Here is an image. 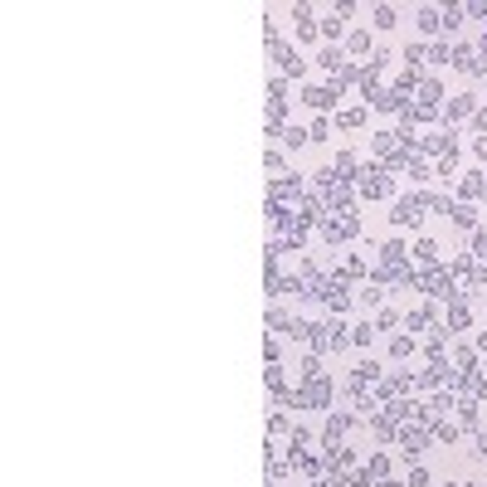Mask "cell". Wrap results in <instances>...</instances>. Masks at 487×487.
<instances>
[{"label":"cell","instance_id":"1","mask_svg":"<svg viewBox=\"0 0 487 487\" xmlns=\"http://www.w3.org/2000/svg\"><path fill=\"white\" fill-rule=\"evenodd\" d=\"M424 214H429L424 195H400V200L390 205V225H395V229H419Z\"/></svg>","mask_w":487,"mask_h":487},{"label":"cell","instance_id":"2","mask_svg":"<svg viewBox=\"0 0 487 487\" xmlns=\"http://www.w3.org/2000/svg\"><path fill=\"white\" fill-rule=\"evenodd\" d=\"M356 195H361V200H385V195H390V176H385L381 161L361 166V176H356Z\"/></svg>","mask_w":487,"mask_h":487},{"label":"cell","instance_id":"3","mask_svg":"<svg viewBox=\"0 0 487 487\" xmlns=\"http://www.w3.org/2000/svg\"><path fill=\"white\" fill-rule=\"evenodd\" d=\"M395 444H400V458H405V463H419V453L434 444V439H429V429H424V424H414V429L405 424L400 434H395Z\"/></svg>","mask_w":487,"mask_h":487},{"label":"cell","instance_id":"4","mask_svg":"<svg viewBox=\"0 0 487 487\" xmlns=\"http://www.w3.org/2000/svg\"><path fill=\"white\" fill-rule=\"evenodd\" d=\"M317 229H321V239H327V244H341V239H351V234L361 229V220H356V209H346V214H337V220L327 214Z\"/></svg>","mask_w":487,"mask_h":487},{"label":"cell","instance_id":"5","mask_svg":"<svg viewBox=\"0 0 487 487\" xmlns=\"http://www.w3.org/2000/svg\"><path fill=\"white\" fill-rule=\"evenodd\" d=\"M337 98H341V93H337L332 83H312V88L302 93V102L312 107V113H317V117H327V113H332V107H337Z\"/></svg>","mask_w":487,"mask_h":487},{"label":"cell","instance_id":"6","mask_svg":"<svg viewBox=\"0 0 487 487\" xmlns=\"http://www.w3.org/2000/svg\"><path fill=\"white\" fill-rule=\"evenodd\" d=\"M302 400H307V409H332V381H327V375L302 381Z\"/></svg>","mask_w":487,"mask_h":487},{"label":"cell","instance_id":"7","mask_svg":"<svg viewBox=\"0 0 487 487\" xmlns=\"http://www.w3.org/2000/svg\"><path fill=\"white\" fill-rule=\"evenodd\" d=\"M356 424V414H346V409H337V414H327V429H321V449H337L341 444V434Z\"/></svg>","mask_w":487,"mask_h":487},{"label":"cell","instance_id":"8","mask_svg":"<svg viewBox=\"0 0 487 487\" xmlns=\"http://www.w3.org/2000/svg\"><path fill=\"white\" fill-rule=\"evenodd\" d=\"M273 59H278V73H283V78H302V69H307L302 54H297L293 44H273Z\"/></svg>","mask_w":487,"mask_h":487},{"label":"cell","instance_id":"9","mask_svg":"<svg viewBox=\"0 0 487 487\" xmlns=\"http://www.w3.org/2000/svg\"><path fill=\"white\" fill-rule=\"evenodd\" d=\"M268 195H273L278 205H288V200H302V176H273Z\"/></svg>","mask_w":487,"mask_h":487},{"label":"cell","instance_id":"10","mask_svg":"<svg viewBox=\"0 0 487 487\" xmlns=\"http://www.w3.org/2000/svg\"><path fill=\"white\" fill-rule=\"evenodd\" d=\"M473 113H477V98L473 93H463V98H449V113H444V127H453V122H473Z\"/></svg>","mask_w":487,"mask_h":487},{"label":"cell","instance_id":"11","mask_svg":"<svg viewBox=\"0 0 487 487\" xmlns=\"http://www.w3.org/2000/svg\"><path fill=\"white\" fill-rule=\"evenodd\" d=\"M458 195H463V205H473V200H487V176H482V171H468V176L458 181Z\"/></svg>","mask_w":487,"mask_h":487},{"label":"cell","instance_id":"12","mask_svg":"<svg viewBox=\"0 0 487 487\" xmlns=\"http://www.w3.org/2000/svg\"><path fill=\"white\" fill-rule=\"evenodd\" d=\"M405 327H414V332H439V321H434V307H429V302L409 307V312H405Z\"/></svg>","mask_w":487,"mask_h":487},{"label":"cell","instance_id":"13","mask_svg":"<svg viewBox=\"0 0 487 487\" xmlns=\"http://www.w3.org/2000/svg\"><path fill=\"white\" fill-rule=\"evenodd\" d=\"M458 429H473V434L482 429V405L477 400H458Z\"/></svg>","mask_w":487,"mask_h":487},{"label":"cell","instance_id":"14","mask_svg":"<svg viewBox=\"0 0 487 487\" xmlns=\"http://www.w3.org/2000/svg\"><path fill=\"white\" fill-rule=\"evenodd\" d=\"M381 381H385V375H381V365H375V361H361V365L351 370V385H361V390H365V385H381Z\"/></svg>","mask_w":487,"mask_h":487},{"label":"cell","instance_id":"15","mask_svg":"<svg viewBox=\"0 0 487 487\" xmlns=\"http://www.w3.org/2000/svg\"><path fill=\"white\" fill-rule=\"evenodd\" d=\"M429 439L434 444H458V419H434L429 424Z\"/></svg>","mask_w":487,"mask_h":487},{"label":"cell","instance_id":"16","mask_svg":"<svg viewBox=\"0 0 487 487\" xmlns=\"http://www.w3.org/2000/svg\"><path fill=\"white\" fill-rule=\"evenodd\" d=\"M468 321H473V307H468V297H463V302H449V321H444V327H449V332H463Z\"/></svg>","mask_w":487,"mask_h":487},{"label":"cell","instance_id":"17","mask_svg":"<svg viewBox=\"0 0 487 487\" xmlns=\"http://www.w3.org/2000/svg\"><path fill=\"white\" fill-rule=\"evenodd\" d=\"M370 151H375V156H385V161H390V156H395V151H400V137H395V132H375V137H370Z\"/></svg>","mask_w":487,"mask_h":487},{"label":"cell","instance_id":"18","mask_svg":"<svg viewBox=\"0 0 487 487\" xmlns=\"http://www.w3.org/2000/svg\"><path fill=\"white\" fill-rule=\"evenodd\" d=\"M424 205L434 209V214H449V220H453V205H458V200H453L449 190H429V195H424Z\"/></svg>","mask_w":487,"mask_h":487},{"label":"cell","instance_id":"19","mask_svg":"<svg viewBox=\"0 0 487 487\" xmlns=\"http://www.w3.org/2000/svg\"><path fill=\"white\" fill-rule=\"evenodd\" d=\"M405 253H409V249H405L400 239H390V244H381V263H385V268H405Z\"/></svg>","mask_w":487,"mask_h":487},{"label":"cell","instance_id":"20","mask_svg":"<svg viewBox=\"0 0 487 487\" xmlns=\"http://www.w3.org/2000/svg\"><path fill=\"white\" fill-rule=\"evenodd\" d=\"M439 253H444V249H439V239H419V244H414V258H419L424 268H434V263H439Z\"/></svg>","mask_w":487,"mask_h":487},{"label":"cell","instance_id":"21","mask_svg":"<svg viewBox=\"0 0 487 487\" xmlns=\"http://www.w3.org/2000/svg\"><path fill=\"white\" fill-rule=\"evenodd\" d=\"M356 302H361L365 312H370V307H381V302H385V288H381V283H375V278H370V283H365V288L356 293Z\"/></svg>","mask_w":487,"mask_h":487},{"label":"cell","instance_id":"22","mask_svg":"<svg viewBox=\"0 0 487 487\" xmlns=\"http://www.w3.org/2000/svg\"><path fill=\"white\" fill-rule=\"evenodd\" d=\"M351 83H361V69H356V64H341V69L332 73V88H337V93H346Z\"/></svg>","mask_w":487,"mask_h":487},{"label":"cell","instance_id":"23","mask_svg":"<svg viewBox=\"0 0 487 487\" xmlns=\"http://www.w3.org/2000/svg\"><path fill=\"white\" fill-rule=\"evenodd\" d=\"M414 20H419V34H439L444 30V10H419Z\"/></svg>","mask_w":487,"mask_h":487},{"label":"cell","instance_id":"24","mask_svg":"<svg viewBox=\"0 0 487 487\" xmlns=\"http://www.w3.org/2000/svg\"><path fill=\"white\" fill-rule=\"evenodd\" d=\"M453 229H477V205H453Z\"/></svg>","mask_w":487,"mask_h":487},{"label":"cell","instance_id":"25","mask_svg":"<svg viewBox=\"0 0 487 487\" xmlns=\"http://www.w3.org/2000/svg\"><path fill=\"white\" fill-rule=\"evenodd\" d=\"M317 64H321V69H327V73H337V69L346 64V54H341L337 44H327V49H321V54H317Z\"/></svg>","mask_w":487,"mask_h":487},{"label":"cell","instance_id":"26","mask_svg":"<svg viewBox=\"0 0 487 487\" xmlns=\"http://www.w3.org/2000/svg\"><path fill=\"white\" fill-rule=\"evenodd\" d=\"M414 351H419V341H414V337H390V356H395V361H409Z\"/></svg>","mask_w":487,"mask_h":487},{"label":"cell","instance_id":"27","mask_svg":"<svg viewBox=\"0 0 487 487\" xmlns=\"http://www.w3.org/2000/svg\"><path fill=\"white\" fill-rule=\"evenodd\" d=\"M439 98H444V83H439V78H424V83H419V102L439 107Z\"/></svg>","mask_w":487,"mask_h":487},{"label":"cell","instance_id":"28","mask_svg":"<svg viewBox=\"0 0 487 487\" xmlns=\"http://www.w3.org/2000/svg\"><path fill=\"white\" fill-rule=\"evenodd\" d=\"M434 176H439V181H453V176H458V151H449V156L434 161Z\"/></svg>","mask_w":487,"mask_h":487},{"label":"cell","instance_id":"29","mask_svg":"<svg viewBox=\"0 0 487 487\" xmlns=\"http://www.w3.org/2000/svg\"><path fill=\"white\" fill-rule=\"evenodd\" d=\"M337 127H341V132H356V127H365V107H346V113L337 117Z\"/></svg>","mask_w":487,"mask_h":487},{"label":"cell","instance_id":"30","mask_svg":"<svg viewBox=\"0 0 487 487\" xmlns=\"http://www.w3.org/2000/svg\"><path fill=\"white\" fill-rule=\"evenodd\" d=\"M449 409H458V400H453V395H449V390H439V395H434V400H429V414H434V419H444V414H449Z\"/></svg>","mask_w":487,"mask_h":487},{"label":"cell","instance_id":"31","mask_svg":"<svg viewBox=\"0 0 487 487\" xmlns=\"http://www.w3.org/2000/svg\"><path fill=\"white\" fill-rule=\"evenodd\" d=\"M429 64H439V69L449 64V69H453V49H449L444 39H434V44H429Z\"/></svg>","mask_w":487,"mask_h":487},{"label":"cell","instance_id":"32","mask_svg":"<svg viewBox=\"0 0 487 487\" xmlns=\"http://www.w3.org/2000/svg\"><path fill=\"white\" fill-rule=\"evenodd\" d=\"M268 390H273L278 400L288 395V370H283V365H268Z\"/></svg>","mask_w":487,"mask_h":487},{"label":"cell","instance_id":"33","mask_svg":"<svg viewBox=\"0 0 487 487\" xmlns=\"http://www.w3.org/2000/svg\"><path fill=\"white\" fill-rule=\"evenodd\" d=\"M278 141H283V146H288V151H297V146H307V132H302V127H293V122H288V127H283V132H278Z\"/></svg>","mask_w":487,"mask_h":487},{"label":"cell","instance_id":"34","mask_svg":"<svg viewBox=\"0 0 487 487\" xmlns=\"http://www.w3.org/2000/svg\"><path fill=\"white\" fill-rule=\"evenodd\" d=\"M283 337H293V341H312V321H302V317H293L288 327H283Z\"/></svg>","mask_w":487,"mask_h":487},{"label":"cell","instance_id":"35","mask_svg":"<svg viewBox=\"0 0 487 487\" xmlns=\"http://www.w3.org/2000/svg\"><path fill=\"white\" fill-rule=\"evenodd\" d=\"M370 341H375V321H361V327H351V346H361V351H365Z\"/></svg>","mask_w":487,"mask_h":487},{"label":"cell","instance_id":"36","mask_svg":"<svg viewBox=\"0 0 487 487\" xmlns=\"http://www.w3.org/2000/svg\"><path fill=\"white\" fill-rule=\"evenodd\" d=\"M346 54H370V30H351V39H346Z\"/></svg>","mask_w":487,"mask_h":487},{"label":"cell","instance_id":"37","mask_svg":"<svg viewBox=\"0 0 487 487\" xmlns=\"http://www.w3.org/2000/svg\"><path fill=\"white\" fill-rule=\"evenodd\" d=\"M370 20H375V30H395V20H400V15H395L390 5H375V10H370Z\"/></svg>","mask_w":487,"mask_h":487},{"label":"cell","instance_id":"38","mask_svg":"<svg viewBox=\"0 0 487 487\" xmlns=\"http://www.w3.org/2000/svg\"><path fill=\"white\" fill-rule=\"evenodd\" d=\"M400 321H405V317H400L395 307H381V317H375V332H390V327H400Z\"/></svg>","mask_w":487,"mask_h":487},{"label":"cell","instance_id":"39","mask_svg":"<svg viewBox=\"0 0 487 487\" xmlns=\"http://www.w3.org/2000/svg\"><path fill=\"white\" fill-rule=\"evenodd\" d=\"M468 20V10H458V5H449L444 10V34H458V25Z\"/></svg>","mask_w":487,"mask_h":487},{"label":"cell","instance_id":"40","mask_svg":"<svg viewBox=\"0 0 487 487\" xmlns=\"http://www.w3.org/2000/svg\"><path fill=\"white\" fill-rule=\"evenodd\" d=\"M453 361H458V370H473L477 365V346H453Z\"/></svg>","mask_w":487,"mask_h":487},{"label":"cell","instance_id":"41","mask_svg":"<svg viewBox=\"0 0 487 487\" xmlns=\"http://www.w3.org/2000/svg\"><path fill=\"white\" fill-rule=\"evenodd\" d=\"M365 473H370V482H385V473H390V458H385V453H375Z\"/></svg>","mask_w":487,"mask_h":487},{"label":"cell","instance_id":"42","mask_svg":"<svg viewBox=\"0 0 487 487\" xmlns=\"http://www.w3.org/2000/svg\"><path fill=\"white\" fill-rule=\"evenodd\" d=\"M327 137H332V117H317L307 127V141H327Z\"/></svg>","mask_w":487,"mask_h":487},{"label":"cell","instance_id":"43","mask_svg":"<svg viewBox=\"0 0 487 487\" xmlns=\"http://www.w3.org/2000/svg\"><path fill=\"white\" fill-rule=\"evenodd\" d=\"M268 429H273V434H293V424H288V409H273V414H268Z\"/></svg>","mask_w":487,"mask_h":487},{"label":"cell","instance_id":"44","mask_svg":"<svg viewBox=\"0 0 487 487\" xmlns=\"http://www.w3.org/2000/svg\"><path fill=\"white\" fill-rule=\"evenodd\" d=\"M307 444H312V434H307V429H302V424H293V434H288V449L297 453V449H307Z\"/></svg>","mask_w":487,"mask_h":487},{"label":"cell","instance_id":"45","mask_svg":"<svg viewBox=\"0 0 487 487\" xmlns=\"http://www.w3.org/2000/svg\"><path fill=\"white\" fill-rule=\"evenodd\" d=\"M317 34H327V44H332V39L341 34V20H337V15H327V20H321V25H317Z\"/></svg>","mask_w":487,"mask_h":487},{"label":"cell","instance_id":"46","mask_svg":"<svg viewBox=\"0 0 487 487\" xmlns=\"http://www.w3.org/2000/svg\"><path fill=\"white\" fill-rule=\"evenodd\" d=\"M473 258H477V263L487 258V229H473Z\"/></svg>","mask_w":487,"mask_h":487},{"label":"cell","instance_id":"47","mask_svg":"<svg viewBox=\"0 0 487 487\" xmlns=\"http://www.w3.org/2000/svg\"><path fill=\"white\" fill-rule=\"evenodd\" d=\"M341 278H365V258H346V268H341Z\"/></svg>","mask_w":487,"mask_h":487},{"label":"cell","instance_id":"48","mask_svg":"<svg viewBox=\"0 0 487 487\" xmlns=\"http://www.w3.org/2000/svg\"><path fill=\"white\" fill-rule=\"evenodd\" d=\"M405 171H409L414 181H424V176H429V161H424V156H409V166H405Z\"/></svg>","mask_w":487,"mask_h":487},{"label":"cell","instance_id":"49","mask_svg":"<svg viewBox=\"0 0 487 487\" xmlns=\"http://www.w3.org/2000/svg\"><path fill=\"white\" fill-rule=\"evenodd\" d=\"M288 321H293V317H288L283 307H273V312H268V327H273V332H283V327H288Z\"/></svg>","mask_w":487,"mask_h":487},{"label":"cell","instance_id":"50","mask_svg":"<svg viewBox=\"0 0 487 487\" xmlns=\"http://www.w3.org/2000/svg\"><path fill=\"white\" fill-rule=\"evenodd\" d=\"M473 132L487 137V107H477V113H473Z\"/></svg>","mask_w":487,"mask_h":487},{"label":"cell","instance_id":"51","mask_svg":"<svg viewBox=\"0 0 487 487\" xmlns=\"http://www.w3.org/2000/svg\"><path fill=\"white\" fill-rule=\"evenodd\" d=\"M473 156H477V161H487V137H473Z\"/></svg>","mask_w":487,"mask_h":487},{"label":"cell","instance_id":"52","mask_svg":"<svg viewBox=\"0 0 487 487\" xmlns=\"http://www.w3.org/2000/svg\"><path fill=\"white\" fill-rule=\"evenodd\" d=\"M375 487H400V482H390V477H385V482H375Z\"/></svg>","mask_w":487,"mask_h":487},{"label":"cell","instance_id":"53","mask_svg":"<svg viewBox=\"0 0 487 487\" xmlns=\"http://www.w3.org/2000/svg\"><path fill=\"white\" fill-rule=\"evenodd\" d=\"M449 487H468V482H449Z\"/></svg>","mask_w":487,"mask_h":487},{"label":"cell","instance_id":"54","mask_svg":"<svg viewBox=\"0 0 487 487\" xmlns=\"http://www.w3.org/2000/svg\"><path fill=\"white\" fill-rule=\"evenodd\" d=\"M468 487H482V482H468Z\"/></svg>","mask_w":487,"mask_h":487}]
</instances>
